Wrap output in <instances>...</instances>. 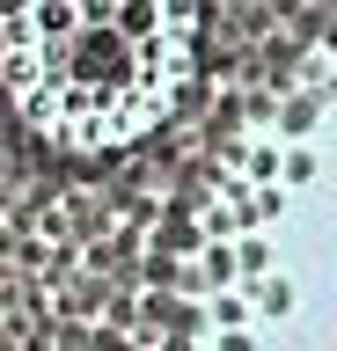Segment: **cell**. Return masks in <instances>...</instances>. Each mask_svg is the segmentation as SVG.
Segmentation results:
<instances>
[{
  "label": "cell",
  "instance_id": "6da1fadb",
  "mask_svg": "<svg viewBox=\"0 0 337 351\" xmlns=\"http://www.w3.org/2000/svg\"><path fill=\"white\" fill-rule=\"evenodd\" d=\"M191 0H45L0 15V88L30 139L95 161L132 154L198 81Z\"/></svg>",
  "mask_w": 337,
  "mask_h": 351
},
{
  "label": "cell",
  "instance_id": "7a4b0ae2",
  "mask_svg": "<svg viewBox=\"0 0 337 351\" xmlns=\"http://www.w3.org/2000/svg\"><path fill=\"white\" fill-rule=\"evenodd\" d=\"M205 329H213V337H227V329H257V322H249V300H242V293H213V300H205Z\"/></svg>",
  "mask_w": 337,
  "mask_h": 351
}]
</instances>
